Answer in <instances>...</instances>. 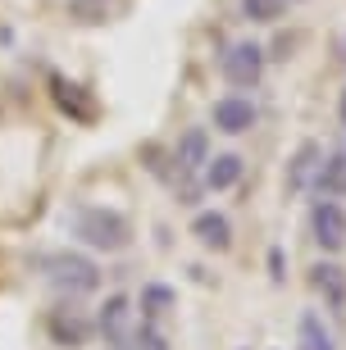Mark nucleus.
Returning <instances> with one entry per match:
<instances>
[{"label":"nucleus","instance_id":"nucleus-4","mask_svg":"<svg viewBox=\"0 0 346 350\" xmlns=\"http://www.w3.org/2000/svg\"><path fill=\"white\" fill-rule=\"evenodd\" d=\"M46 327H51V341L64 350H82L87 346V337L96 332V323H91L82 310H69V305H60V310H51V319H46Z\"/></svg>","mask_w":346,"mask_h":350},{"label":"nucleus","instance_id":"nucleus-20","mask_svg":"<svg viewBox=\"0 0 346 350\" xmlns=\"http://www.w3.org/2000/svg\"><path fill=\"white\" fill-rule=\"evenodd\" d=\"M342 123H346V96H342Z\"/></svg>","mask_w":346,"mask_h":350},{"label":"nucleus","instance_id":"nucleus-12","mask_svg":"<svg viewBox=\"0 0 346 350\" xmlns=\"http://www.w3.org/2000/svg\"><path fill=\"white\" fill-rule=\"evenodd\" d=\"M319 159H323V150L314 142L296 146V155L287 159V191H306L310 178H314V169H319Z\"/></svg>","mask_w":346,"mask_h":350},{"label":"nucleus","instance_id":"nucleus-9","mask_svg":"<svg viewBox=\"0 0 346 350\" xmlns=\"http://www.w3.org/2000/svg\"><path fill=\"white\" fill-rule=\"evenodd\" d=\"M206 159H210V132L206 128H187L178 137V146H173V169L196 173V169H206Z\"/></svg>","mask_w":346,"mask_h":350},{"label":"nucleus","instance_id":"nucleus-13","mask_svg":"<svg viewBox=\"0 0 346 350\" xmlns=\"http://www.w3.org/2000/svg\"><path fill=\"white\" fill-rule=\"evenodd\" d=\"M242 155H214L206 159V187L210 191H228V187H237L242 182Z\"/></svg>","mask_w":346,"mask_h":350},{"label":"nucleus","instance_id":"nucleus-19","mask_svg":"<svg viewBox=\"0 0 346 350\" xmlns=\"http://www.w3.org/2000/svg\"><path fill=\"white\" fill-rule=\"evenodd\" d=\"M132 337H137V350H169L164 332H160V327H155V323H146V319H141V327H137V332H132Z\"/></svg>","mask_w":346,"mask_h":350},{"label":"nucleus","instance_id":"nucleus-14","mask_svg":"<svg viewBox=\"0 0 346 350\" xmlns=\"http://www.w3.org/2000/svg\"><path fill=\"white\" fill-rule=\"evenodd\" d=\"M137 305H141V319H146V323H160V319L178 305V296H173V286H164V282H146Z\"/></svg>","mask_w":346,"mask_h":350},{"label":"nucleus","instance_id":"nucleus-2","mask_svg":"<svg viewBox=\"0 0 346 350\" xmlns=\"http://www.w3.org/2000/svg\"><path fill=\"white\" fill-rule=\"evenodd\" d=\"M41 273H46V282L55 291H64V296H87L101 286V269L87 260V255H77V250H55L41 260Z\"/></svg>","mask_w":346,"mask_h":350},{"label":"nucleus","instance_id":"nucleus-15","mask_svg":"<svg viewBox=\"0 0 346 350\" xmlns=\"http://www.w3.org/2000/svg\"><path fill=\"white\" fill-rule=\"evenodd\" d=\"M314 191L323 200H333L337 191H346V150L333 159H319V169H314Z\"/></svg>","mask_w":346,"mask_h":350},{"label":"nucleus","instance_id":"nucleus-18","mask_svg":"<svg viewBox=\"0 0 346 350\" xmlns=\"http://www.w3.org/2000/svg\"><path fill=\"white\" fill-rule=\"evenodd\" d=\"M110 5L114 0H69V14H73L77 23H105Z\"/></svg>","mask_w":346,"mask_h":350},{"label":"nucleus","instance_id":"nucleus-1","mask_svg":"<svg viewBox=\"0 0 346 350\" xmlns=\"http://www.w3.org/2000/svg\"><path fill=\"white\" fill-rule=\"evenodd\" d=\"M73 237L82 246L91 250H105V255H119V250L132 246V223L128 214H119V209H105V205H82L73 214Z\"/></svg>","mask_w":346,"mask_h":350},{"label":"nucleus","instance_id":"nucleus-17","mask_svg":"<svg viewBox=\"0 0 346 350\" xmlns=\"http://www.w3.org/2000/svg\"><path fill=\"white\" fill-rule=\"evenodd\" d=\"M282 10H287V0H242V14L251 23H278Z\"/></svg>","mask_w":346,"mask_h":350},{"label":"nucleus","instance_id":"nucleus-6","mask_svg":"<svg viewBox=\"0 0 346 350\" xmlns=\"http://www.w3.org/2000/svg\"><path fill=\"white\" fill-rule=\"evenodd\" d=\"M51 100H55V109L69 114L73 123H91V118H96V100H91L77 82H69L64 73H51Z\"/></svg>","mask_w":346,"mask_h":350},{"label":"nucleus","instance_id":"nucleus-7","mask_svg":"<svg viewBox=\"0 0 346 350\" xmlns=\"http://www.w3.org/2000/svg\"><path fill=\"white\" fill-rule=\"evenodd\" d=\"M219 132H228V137H242V132L256 128V105L246 100V96H219L214 109H210Z\"/></svg>","mask_w":346,"mask_h":350},{"label":"nucleus","instance_id":"nucleus-3","mask_svg":"<svg viewBox=\"0 0 346 350\" xmlns=\"http://www.w3.org/2000/svg\"><path fill=\"white\" fill-rule=\"evenodd\" d=\"M219 68H223V78H228L237 91L256 87L260 73H264V46H256V41H232L228 55L219 59Z\"/></svg>","mask_w":346,"mask_h":350},{"label":"nucleus","instance_id":"nucleus-8","mask_svg":"<svg viewBox=\"0 0 346 350\" xmlns=\"http://www.w3.org/2000/svg\"><path fill=\"white\" fill-rule=\"evenodd\" d=\"M132 305H128V296H110L101 305V314H96V332H101L110 346H128V337H132Z\"/></svg>","mask_w":346,"mask_h":350},{"label":"nucleus","instance_id":"nucleus-5","mask_svg":"<svg viewBox=\"0 0 346 350\" xmlns=\"http://www.w3.org/2000/svg\"><path fill=\"white\" fill-rule=\"evenodd\" d=\"M310 232H314V241L323 250H342L346 246V209L319 196L314 209H310Z\"/></svg>","mask_w":346,"mask_h":350},{"label":"nucleus","instance_id":"nucleus-10","mask_svg":"<svg viewBox=\"0 0 346 350\" xmlns=\"http://www.w3.org/2000/svg\"><path fill=\"white\" fill-rule=\"evenodd\" d=\"M192 237L206 250H219V255H223V250L232 246V223H228V214H219V209L196 214V219H192Z\"/></svg>","mask_w":346,"mask_h":350},{"label":"nucleus","instance_id":"nucleus-11","mask_svg":"<svg viewBox=\"0 0 346 350\" xmlns=\"http://www.w3.org/2000/svg\"><path fill=\"white\" fill-rule=\"evenodd\" d=\"M310 286L328 300V310H333V314L346 310V273L337 269V264H314V269H310Z\"/></svg>","mask_w":346,"mask_h":350},{"label":"nucleus","instance_id":"nucleus-16","mask_svg":"<svg viewBox=\"0 0 346 350\" xmlns=\"http://www.w3.org/2000/svg\"><path fill=\"white\" fill-rule=\"evenodd\" d=\"M296 337H301V350H337L333 346V332L323 327V319L314 310L301 314V323H296Z\"/></svg>","mask_w":346,"mask_h":350}]
</instances>
